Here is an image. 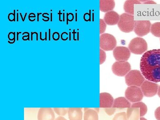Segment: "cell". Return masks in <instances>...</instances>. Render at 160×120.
Here are the masks:
<instances>
[{
    "label": "cell",
    "mask_w": 160,
    "mask_h": 120,
    "mask_svg": "<svg viewBox=\"0 0 160 120\" xmlns=\"http://www.w3.org/2000/svg\"><path fill=\"white\" fill-rule=\"evenodd\" d=\"M26 15H27V13H26V15L25 16V18H24V20H25V19L26 18Z\"/></svg>",
    "instance_id": "46"
},
{
    "label": "cell",
    "mask_w": 160,
    "mask_h": 120,
    "mask_svg": "<svg viewBox=\"0 0 160 120\" xmlns=\"http://www.w3.org/2000/svg\"><path fill=\"white\" fill-rule=\"evenodd\" d=\"M151 26L149 21H135L133 30L138 36L142 37L150 32Z\"/></svg>",
    "instance_id": "8"
},
{
    "label": "cell",
    "mask_w": 160,
    "mask_h": 120,
    "mask_svg": "<svg viewBox=\"0 0 160 120\" xmlns=\"http://www.w3.org/2000/svg\"><path fill=\"white\" fill-rule=\"evenodd\" d=\"M42 14V13H38V22L39 21V15Z\"/></svg>",
    "instance_id": "35"
},
{
    "label": "cell",
    "mask_w": 160,
    "mask_h": 120,
    "mask_svg": "<svg viewBox=\"0 0 160 120\" xmlns=\"http://www.w3.org/2000/svg\"><path fill=\"white\" fill-rule=\"evenodd\" d=\"M68 113L69 120H82V108H69Z\"/></svg>",
    "instance_id": "16"
},
{
    "label": "cell",
    "mask_w": 160,
    "mask_h": 120,
    "mask_svg": "<svg viewBox=\"0 0 160 120\" xmlns=\"http://www.w3.org/2000/svg\"><path fill=\"white\" fill-rule=\"evenodd\" d=\"M18 13H17V21H18Z\"/></svg>",
    "instance_id": "45"
},
{
    "label": "cell",
    "mask_w": 160,
    "mask_h": 120,
    "mask_svg": "<svg viewBox=\"0 0 160 120\" xmlns=\"http://www.w3.org/2000/svg\"><path fill=\"white\" fill-rule=\"evenodd\" d=\"M22 33V32H17V40L18 41V36L19 34H20V33Z\"/></svg>",
    "instance_id": "37"
},
{
    "label": "cell",
    "mask_w": 160,
    "mask_h": 120,
    "mask_svg": "<svg viewBox=\"0 0 160 120\" xmlns=\"http://www.w3.org/2000/svg\"><path fill=\"white\" fill-rule=\"evenodd\" d=\"M52 13H51V19H50L51 22H52Z\"/></svg>",
    "instance_id": "44"
},
{
    "label": "cell",
    "mask_w": 160,
    "mask_h": 120,
    "mask_svg": "<svg viewBox=\"0 0 160 120\" xmlns=\"http://www.w3.org/2000/svg\"><path fill=\"white\" fill-rule=\"evenodd\" d=\"M140 120H147L145 118H144L143 117L140 118Z\"/></svg>",
    "instance_id": "38"
},
{
    "label": "cell",
    "mask_w": 160,
    "mask_h": 120,
    "mask_svg": "<svg viewBox=\"0 0 160 120\" xmlns=\"http://www.w3.org/2000/svg\"><path fill=\"white\" fill-rule=\"evenodd\" d=\"M69 108H54L53 110L55 113L60 116H64L68 112Z\"/></svg>",
    "instance_id": "22"
},
{
    "label": "cell",
    "mask_w": 160,
    "mask_h": 120,
    "mask_svg": "<svg viewBox=\"0 0 160 120\" xmlns=\"http://www.w3.org/2000/svg\"><path fill=\"white\" fill-rule=\"evenodd\" d=\"M147 49L148 45L146 40L140 37L134 38L132 40L129 45V50L135 54H142Z\"/></svg>",
    "instance_id": "3"
},
{
    "label": "cell",
    "mask_w": 160,
    "mask_h": 120,
    "mask_svg": "<svg viewBox=\"0 0 160 120\" xmlns=\"http://www.w3.org/2000/svg\"><path fill=\"white\" fill-rule=\"evenodd\" d=\"M115 3L113 0H100V9L102 12H107L113 10Z\"/></svg>",
    "instance_id": "15"
},
{
    "label": "cell",
    "mask_w": 160,
    "mask_h": 120,
    "mask_svg": "<svg viewBox=\"0 0 160 120\" xmlns=\"http://www.w3.org/2000/svg\"><path fill=\"white\" fill-rule=\"evenodd\" d=\"M49 40L50 41V29H49Z\"/></svg>",
    "instance_id": "39"
},
{
    "label": "cell",
    "mask_w": 160,
    "mask_h": 120,
    "mask_svg": "<svg viewBox=\"0 0 160 120\" xmlns=\"http://www.w3.org/2000/svg\"><path fill=\"white\" fill-rule=\"evenodd\" d=\"M127 120H139L140 116V109L138 108H127L126 112Z\"/></svg>",
    "instance_id": "17"
},
{
    "label": "cell",
    "mask_w": 160,
    "mask_h": 120,
    "mask_svg": "<svg viewBox=\"0 0 160 120\" xmlns=\"http://www.w3.org/2000/svg\"><path fill=\"white\" fill-rule=\"evenodd\" d=\"M106 59V52L102 49H100V65H102Z\"/></svg>",
    "instance_id": "25"
},
{
    "label": "cell",
    "mask_w": 160,
    "mask_h": 120,
    "mask_svg": "<svg viewBox=\"0 0 160 120\" xmlns=\"http://www.w3.org/2000/svg\"><path fill=\"white\" fill-rule=\"evenodd\" d=\"M140 1L138 0H128L125 2L124 5V9L125 12L129 14L133 15L134 14V4H141Z\"/></svg>",
    "instance_id": "18"
},
{
    "label": "cell",
    "mask_w": 160,
    "mask_h": 120,
    "mask_svg": "<svg viewBox=\"0 0 160 120\" xmlns=\"http://www.w3.org/2000/svg\"><path fill=\"white\" fill-rule=\"evenodd\" d=\"M14 13H9V15H8V19L9 20V21H10V20H11V18H12V17H14L15 16V10H14ZM12 19H13V21H15V20L13 18H12Z\"/></svg>",
    "instance_id": "29"
},
{
    "label": "cell",
    "mask_w": 160,
    "mask_h": 120,
    "mask_svg": "<svg viewBox=\"0 0 160 120\" xmlns=\"http://www.w3.org/2000/svg\"><path fill=\"white\" fill-rule=\"evenodd\" d=\"M32 36H33V32H31V40L32 41Z\"/></svg>",
    "instance_id": "41"
},
{
    "label": "cell",
    "mask_w": 160,
    "mask_h": 120,
    "mask_svg": "<svg viewBox=\"0 0 160 120\" xmlns=\"http://www.w3.org/2000/svg\"><path fill=\"white\" fill-rule=\"evenodd\" d=\"M95 110L98 112V113L99 112V108H94Z\"/></svg>",
    "instance_id": "33"
},
{
    "label": "cell",
    "mask_w": 160,
    "mask_h": 120,
    "mask_svg": "<svg viewBox=\"0 0 160 120\" xmlns=\"http://www.w3.org/2000/svg\"><path fill=\"white\" fill-rule=\"evenodd\" d=\"M60 38V35L59 32H55L54 33L52 34V39L54 41H58L59 39Z\"/></svg>",
    "instance_id": "28"
},
{
    "label": "cell",
    "mask_w": 160,
    "mask_h": 120,
    "mask_svg": "<svg viewBox=\"0 0 160 120\" xmlns=\"http://www.w3.org/2000/svg\"><path fill=\"white\" fill-rule=\"evenodd\" d=\"M140 69L146 79L154 83L160 82V49L149 50L143 55Z\"/></svg>",
    "instance_id": "1"
},
{
    "label": "cell",
    "mask_w": 160,
    "mask_h": 120,
    "mask_svg": "<svg viewBox=\"0 0 160 120\" xmlns=\"http://www.w3.org/2000/svg\"><path fill=\"white\" fill-rule=\"evenodd\" d=\"M143 94L139 87L129 86L125 92V97L131 102H138L142 100Z\"/></svg>",
    "instance_id": "6"
},
{
    "label": "cell",
    "mask_w": 160,
    "mask_h": 120,
    "mask_svg": "<svg viewBox=\"0 0 160 120\" xmlns=\"http://www.w3.org/2000/svg\"><path fill=\"white\" fill-rule=\"evenodd\" d=\"M131 107L132 108H138L140 109V116L142 117L147 112V106L142 102H138L132 104Z\"/></svg>",
    "instance_id": "20"
},
{
    "label": "cell",
    "mask_w": 160,
    "mask_h": 120,
    "mask_svg": "<svg viewBox=\"0 0 160 120\" xmlns=\"http://www.w3.org/2000/svg\"><path fill=\"white\" fill-rule=\"evenodd\" d=\"M114 99L111 94L107 92L100 93V108H111L113 106Z\"/></svg>",
    "instance_id": "11"
},
{
    "label": "cell",
    "mask_w": 160,
    "mask_h": 120,
    "mask_svg": "<svg viewBox=\"0 0 160 120\" xmlns=\"http://www.w3.org/2000/svg\"><path fill=\"white\" fill-rule=\"evenodd\" d=\"M84 120H98V114L94 109L85 108Z\"/></svg>",
    "instance_id": "19"
},
{
    "label": "cell",
    "mask_w": 160,
    "mask_h": 120,
    "mask_svg": "<svg viewBox=\"0 0 160 120\" xmlns=\"http://www.w3.org/2000/svg\"><path fill=\"white\" fill-rule=\"evenodd\" d=\"M106 27V23L105 22L104 20L100 19V34H102L105 32Z\"/></svg>",
    "instance_id": "24"
},
{
    "label": "cell",
    "mask_w": 160,
    "mask_h": 120,
    "mask_svg": "<svg viewBox=\"0 0 160 120\" xmlns=\"http://www.w3.org/2000/svg\"><path fill=\"white\" fill-rule=\"evenodd\" d=\"M46 33V38H45V40H47V32H45Z\"/></svg>",
    "instance_id": "43"
},
{
    "label": "cell",
    "mask_w": 160,
    "mask_h": 120,
    "mask_svg": "<svg viewBox=\"0 0 160 120\" xmlns=\"http://www.w3.org/2000/svg\"><path fill=\"white\" fill-rule=\"evenodd\" d=\"M63 21H65V13H63Z\"/></svg>",
    "instance_id": "42"
},
{
    "label": "cell",
    "mask_w": 160,
    "mask_h": 120,
    "mask_svg": "<svg viewBox=\"0 0 160 120\" xmlns=\"http://www.w3.org/2000/svg\"><path fill=\"white\" fill-rule=\"evenodd\" d=\"M117 40L112 35L103 33L100 36V47L105 51H111L116 48Z\"/></svg>",
    "instance_id": "5"
},
{
    "label": "cell",
    "mask_w": 160,
    "mask_h": 120,
    "mask_svg": "<svg viewBox=\"0 0 160 120\" xmlns=\"http://www.w3.org/2000/svg\"><path fill=\"white\" fill-rule=\"evenodd\" d=\"M126 85L129 86L140 87L145 81V78L141 72L132 70L125 77Z\"/></svg>",
    "instance_id": "4"
},
{
    "label": "cell",
    "mask_w": 160,
    "mask_h": 120,
    "mask_svg": "<svg viewBox=\"0 0 160 120\" xmlns=\"http://www.w3.org/2000/svg\"><path fill=\"white\" fill-rule=\"evenodd\" d=\"M105 112L106 114H108L109 116L112 115L115 112L116 108H113V107H111V108H104Z\"/></svg>",
    "instance_id": "26"
},
{
    "label": "cell",
    "mask_w": 160,
    "mask_h": 120,
    "mask_svg": "<svg viewBox=\"0 0 160 120\" xmlns=\"http://www.w3.org/2000/svg\"><path fill=\"white\" fill-rule=\"evenodd\" d=\"M36 17V15L35 14L33 16H31L29 15V19L30 18H35Z\"/></svg>",
    "instance_id": "36"
},
{
    "label": "cell",
    "mask_w": 160,
    "mask_h": 120,
    "mask_svg": "<svg viewBox=\"0 0 160 120\" xmlns=\"http://www.w3.org/2000/svg\"><path fill=\"white\" fill-rule=\"evenodd\" d=\"M131 104L126 98L119 97L114 100L112 107L119 109H123L131 107Z\"/></svg>",
    "instance_id": "14"
},
{
    "label": "cell",
    "mask_w": 160,
    "mask_h": 120,
    "mask_svg": "<svg viewBox=\"0 0 160 120\" xmlns=\"http://www.w3.org/2000/svg\"><path fill=\"white\" fill-rule=\"evenodd\" d=\"M58 14L59 15V21L60 22H62V21L61 19V15L62 14V13H61V11H59V12Z\"/></svg>",
    "instance_id": "34"
},
{
    "label": "cell",
    "mask_w": 160,
    "mask_h": 120,
    "mask_svg": "<svg viewBox=\"0 0 160 120\" xmlns=\"http://www.w3.org/2000/svg\"><path fill=\"white\" fill-rule=\"evenodd\" d=\"M141 2H142L144 4H156V3L151 1H142Z\"/></svg>",
    "instance_id": "30"
},
{
    "label": "cell",
    "mask_w": 160,
    "mask_h": 120,
    "mask_svg": "<svg viewBox=\"0 0 160 120\" xmlns=\"http://www.w3.org/2000/svg\"><path fill=\"white\" fill-rule=\"evenodd\" d=\"M158 96L160 98V86H159L158 89Z\"/></svg>",
    "instance_id": "32"
},
{
    "label": "cell",
    "mask_w": 160,
    "mask_h": 120,
    "mask_svg": "<svg viewBox=\"0 0 160 120\" xmlns=\"http://www.w3.org/2000/svg\"><path fill=\"white\" fill-rule=\"evenodd\" d=\"M55 114L51 108H40L38 112V120H55Z\"/></svg>",
    "instance_id": "12"
},
{
    "label": "cell",
    "mask_w": 160,
    "mask_h": 120,
    "mask_svg": "<svg viewBox=\"0 0 160 120\" xmlns=\"http://www.w3.org/2000/svg\"><path fill=\"white\" fill-rule=\"evenodd\" d=\"M119 19V15L114 11L106 12L104 18V22L109 26L117 25L118 23Z\"/></svg>",
    "instance_id": "13"
},
{
    "label": "cell",
    "mask_w": 160,
    "mask_h": 120,
    "mask_svg": "<svg viewBox=\"0 0 160 120\" xmlns=\"http://www.w3.org/2000/svg\"><path fill=\"white\" fill-rule=\"evenodd\" d=\"M113 55L117 62H126L130 58V51L127 47L118 46L113 49Z\"/></svg>",
    "instance_id": "10"
},
{
    "label": "cell",
    "mask_w": 160,
    "mask_h": 120,
    "mask_svg": "<svg viewBox=\"0 0 160 120\" xmlns=\"http://www.w3.org/2000/svg\"><path fill=\"white\" fill-rule=\"evenodd\" d=\"M150 32L156 37L160 38V22L153 23L151 25Z\"/></svg>",
    "instance_id": "21"
},
{
    "label": "cell",
    "mask_w": 160,
    "mask_h": 120,
    "mask_svg": "<svg viewBox=\"0 0 160 120\" xmlns=\"http://www.w3.org/2000/svg\"><path fill=\"white\" fill-rule=\"evenodd\" d=\"M55 120H67L65 118L63 117L60 116L56 118Z\"/></svg>",
    "instance_id": "31"
},
{
    "label": "cell",
    "mask_w": 160,
    "mask_h": 120,
    "mask_svg": "<svg viewBox=\"0 0 160 120\" xmlns=\"http://www.w3.org/2000/svg\"><path fill=\"white\" fill-rule=\"evenodd\" d=\"M158 87V85L157 83L146 81L141 86V89L143 95L146 97L150 98L157 94Z\"/></svg>",
    "instance_id": "9"
},
{
    "label": "cell",
    "mask_w": 160,
    "mask_h": 120,
    "mask_svg": "<svg viewBox=\"0 0 160 120\" xmlns=\"http://www.w3.org/2000/svg\"><path fill=\"white\" fill-rule=\"evenodd\" d=\"M112 70L116 75L124 77L131 71V65L125 61L116 62L112 66Z\"/></svg>",
    "instance_id": "7"
},
{
    "label": "cell",
    "mask_w": 160,
    "mask_h": 120,
    "mask_svg": "<svg viewBox=\"0 0 160 120\" xmlns=\"http://www.w3.org/2000/svg\"><path fill=\"white\" fill-rule=\"evenodd\" d=\"M112 120H127L126 113L125 112H119L115 115Z\"/></svg>",
    "instance_id": "23"
},
{
    "label": "cell",
    "mask_w": 160,
    "mask_h": 120,
    "mask_svg": "<svg viewBox=\"0 0 160 120\" xmlns=\"http://www.w3.org/2000/svg\"><path fill=\"white\" fill-rule=\"evenodd\" d=\"M155 117L157 120H160V106L158 107L155 111Z\"/></svg>",
    "instance_id": "27"
},
{
    "label": "cell",
    "mask_w": 160,
    "mask_h": 120,
    "mask_svg": "<svg viewBox=\"0 0 160 120\" xmlns=\"http://www.w3.org/2000/svg\"><path fill=\"white\" fill-rule=\"evenodd\" d=\"M42 16H43V17H44L45 18H46L48 19V20H49V19H50V18L48 17L45 16L43 15H42Z\"/></svg>",
    "instance_id": "40"
},
{
    "label": "cell",
    "mask_w": 160,
    "mask_h": 120,
    "mask_svg": "<svg viewBox=\"0 0 160 120\" xmlns=\"http://www.w3.org/2000/svg\"><path fill=\"white\" fill-rule=\"evenodd\" d=\"M118 25L120 30L123 32L128 33L132 32L134 28V17L127 13L121 14Z\"/></svg>",
    "instance_id": "2"
}]
</instances>
